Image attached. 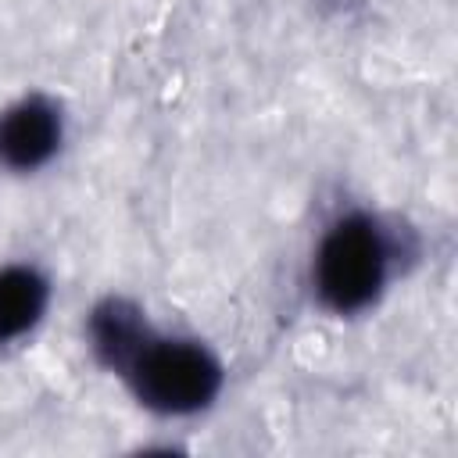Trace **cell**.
<instances>
[{"instance_id":"7a4b0ae2","label":"cell","mask_w":458,"mask_h":458,"mask_svg":"<svg viewBox=\"0 0 458 458\" xmlns=\"http://www.w3.org/2000/svg\"><path fill=\"white\" fill-rule=\"evenodd\" d=\"M383 272L386 243L379 229L369 218H344L318 247L315 286L333 311H358L383 286Z\"/></svg>"},{"instance_id":"6da1fadb","label":"cell","mask_w":458,"mask_h":458,"mask_svg":"<svg viewBox=\"0 0 458 458\" xmlns=\"http://www.w3.org/2000/svg\"><path fill=\"white\" fill-rule=\"evenodd\" d=\"M125 376L132 379L143 404L175 415L204 408L222 383L215 358L186 340H147Z\"/></svg>"},{"instance_id":"277c9868","label":"cell","mask_w":458,"mask_h":458,"mask_svg":"<svg viewBox=\"0 0 458 458\" xmlns=\"http://www.w3.org/2000/svg\"><path fill=\"white\" fill-rule=\"evenodd\" d=\"M93 347L97 354L111 365V369H129L132 358L140 354V347L150 340L147 336V326L140 318V311L125 301H107L93 311Z\"/></svg>"},{"instance_id":"3957f363","label":"cell","mask_w":458,"mask_h":458,"mask_svg":"<svg viewBox=\"0 0 458 458\" xmlns=\"http://www.w3.org/2000/svg\"><path fill=\"white\" fill-rule=\"evenodd\" d=\"M61 143L57 107L43 97H29L0 118V161L11 168L43 165Z\"/></svg>"},{"instance_id":"5b68a950","label":"cell","mask_w":458,"mask_h":458,"mask_svg":"<svg viewBox=\"0 0 458 458\" xmlns=\"http://www.w3.org/2000/svg\"><path fill=\"white\" fill-rule=\"evenodd\" d=\"M47 304V283L32 268H4L0 272V344L21 336L36 326Z\"/></svg>"}]
</instances>
